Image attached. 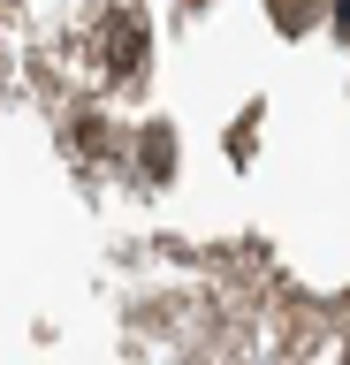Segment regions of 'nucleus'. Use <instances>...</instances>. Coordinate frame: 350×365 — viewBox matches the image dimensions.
I'll use <instances>...</instances> for the list:
<instances>
[{"label":"nucleus","instance_id":"1","mask_svg":"<svg viewBox=\"0 0 350 365\" xmlns=\"http://www.w3.org/2000/svg\"><path fill=\"white\" fill-rule=\"evenodd\" d=\"M99 53H107L115 76H138V68H145V23L130 16V8H115V16L99 23Z\"/></svg>","mask_w":350,"mask_h":365},{"label":"nucleus","instance_id":"2","mask_svg":"<svg viewBox=\"0 0 350 365\" xmlns=\"http://www.w3.org/2000/svg\"><path fill=\"white\" fill-rule=\"evenodd\" d=\"M145 168H153V175H168V168H175V137H168V130L145 137Z\"/></svg>","mask_w":350,"mask_h":365},{"label":"nucleus","instance_id":"3","mask_svg":"<svg viewBox=\"0 0 350 365\" xmlns=\"http://www.w3.org/2000/svg\"><path fill=\"white\" fill-rule=\"evenodd\" d=\"M335 23H343V38H350V0H335Z\"/></svg>","mask_w":350,"mask_h":365}]
</instances>
